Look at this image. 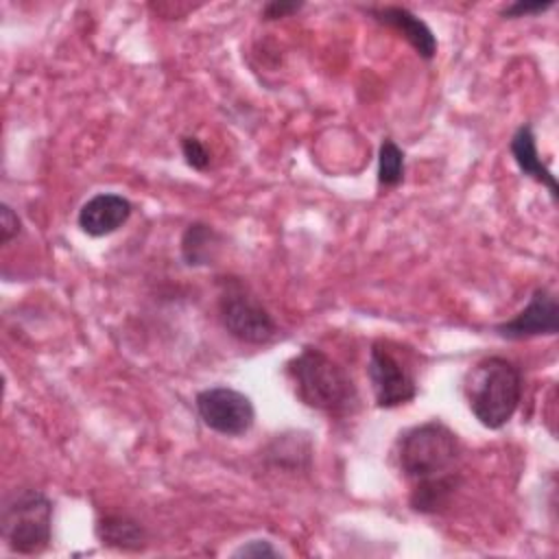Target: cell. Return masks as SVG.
<instances>
[{"label":"cell","instance_id":"7a4b0ae2","mask_svg":"<svg viewBox=\"0 0 559 559\" xmlns=\"http://www.w3.org/2000/svg\"><path fill=\"white\" fill-rule=\"evenodd\" d=\"M284 373L295 397L328 417H352L360 408V395L349 371L314 345H304L286 365Z\"/></svg>","mask_w":559,"mask_h":559},{"label":"cell","instance_id":"52a82bcc","mask_svg":"<svg viewBox=\"0 0 559 559\" xmlns=\"http://www.w3.org/2000/svg\"><path fill=\"white\" fill-rule=\"evenodd\" d=\"M194 406L201 421L223 437H242L255 424L251 397L231 386L201 389L194 395Z\"/></svg>","mask_w":559,"mask_h":559},{"label":"cell","instance_id":"7c38bea8","mask_svg":"<svg viewBox=\"0 0 559 559\" xmlns=\"http://www.w3.org/2000/svg\"><path fill=\"white\" fill-rule=\"evenodd\" d=\"M94 531L103 546H109L122 552H138V550H144L148 544L144 526L138 520L122 513L103 515L96 522Z\"/></svg>","mask_w":559,"mask_h":559},{"label":"cell","instance_id":"e0dca14e","mask_svg":"<svg viewBox=\"0 0 559 559\" xmlns=\"http://www.w3.org/2000/svg\"><path fill=\"white\" fill-rule=\"evenodd\" d=\"M282 552L269 542V539H249L245 544H240L231 557H280Z\"/></svg>","mask_w":559,"mask_h":559},{"label":"cell","instance_id":"d6986e66","mask_svg":"<svg viewBox=\"0 0 559 559\" xmlns=\"http://www.w3.org/2000/svg\"><path fill=\"white\" fill-rule=\"evenodd\" d=\"M301 7H304L301 2H280V0H273V2H266L262 7V17L264 20H280V17L297 13Z\"/></svg>","mask_w":559,"mask_h":559},{"label":"cell","instance_id":"8992f818","mask_svg":"<svg viewBox=\"0 0 559 559\" xmlns=\"http://www.w3.org/2000/svg\"><path fill=\"white\" fill-rule=\"evenodd\" d=\"M367 378L378 408H397L417 397V378L400 345L378 338L371 343L367 360Z\"/></svg>","mask_w":559,"mask_h":559},{"label":"cell","instance_id":"4fadbf2b","mask_svg":"<svg viewBox=\"0 0 559 559\" xmlns=\"http://www.w3.org/2000/svg\"><path fill=\"white\" fill-rule=\"evenodd\" d=\"M221 245H223V238L212 225L201 223V221L190 223L183 229L181 240H179L181 260L188 266H207L218 258Z\"/></svg>","mask_w":559,"mask_h":559},{"label":"cell","instance_id":"8fae6325","mask_svg":"<svg viewBox=\"0 0 559 559\" xmlns=\"http://www.w3.org/2000/svg\"><path fill=\"white\" fill-rule=\"evenodd\" d=\"M509 151H511V157H513L515 166L520 168V173L526 175L528 179L537 181L539 186H544L548 190L550 199L557 203L559 201L557 179H555L552 170L539 157L533 124L526 122V124H520L515 129V133L511 135V142H509Z\"/></svg>","mask_w":559,"mask_h":559},{"label":"cell","instance_id":"3957f363","mask_svg":"<svg viewBox=\"0 0 559 559\" xmlns=\"http://www.w3.org/2000/svg\"><path fill=\"white\" fill-rule=\"evenodd\" d=\"M522 369L504 356H485L463 378L467 408L487 430L504 428L522 402Z\"/></svg>","mask_w":559,"mask_h":559},{"label":"cell","instance_id":"5b68a950","mask_svg":"<svg viewBox=\"0 0 559 559\" xmlns=\"http://www.w3.org/2000/svg\"><path fill=\"white\" fill-rule=\"evenodd\" d=\"M223 328L247 345H266L277 336V323L258 295L238 277H223L218 293Z\"/></svg>","mask_w":559,"mask_h":559},{"label":"cell","instance_id":"2e32d148","mask_svg":"<svg viewBox=\"0 0 559 559\" xmlns=\"http://www.w3.org/2000/svg\"><path fill=\"white\" fill-rule=\"evenodd\" d=\"M555 7V0H533V2H524V0H515L507 7H502L500 15L504 20H515V17H528V15H539L546 13L548 9Z\"/></svg>","mask_w":559,"mask_h":559},{"label":"cell","instance_id":"5bb4252c","mask_svg":"<svg viewBox=\"0 0 559 559\" xmlns=\"http://www.w3.org/2000/svg\"><path fill=\"white\" fill-rule=\"evenodd\" d=\"M404 151L391 140L384 138L378 148V186L395 188L404 179Z\"/></svg>","mask_w":559,"mask_h":559},{"label":"cell","instance_id":"ba28073f","mask_svg":"<svg viewBox=\"0 0 559 559\" xmlns=\"http://www.w3.org/2000/svg\"><path fill=\"white\" fill-rule=\"evenodd\" d=\"M493 332L507 341H526L535 336H555L559 332V304L550 288H535L528 304L511 319L493 325Z\"/></svg>","mask_w":559,"mask_h":559},{"label":"cell","instance_id":"277c9868","mask_svg":"<svg viewBox=\"0 0 559 559\" xmlns=\"http://www.w3.org/2000/svg\"><path fill=\"white\" fill-rule=\"evenodd\" d=\"M0 535L15 555H39L52 542V500L39 489L13 491L0 513Z\"/></svg>","mask_w":559,"mask_h":559},{"label":"cell","instance_id":"ac0fdd59","mask_svg":"<svg viewBox=\"0 0 559 559\" xmlns=\"http://www.w3.org/2000/svg\"><path fill=\"white\" fill-rule=\"evenodd\" d=\"M22 229V221L20 216L13 212L11 205L2 203V210H0V242L2 245H9Z\"/></svg>","mask_w":559,"mask_h":559},{"label":"cell","instance_id":"9a60e30c","mask_svg":"<svg viewBox=\"0 0 559 559\" xmlns=\"http://www.w3.org/2000/svg\"><path fill=\"white\" fill-rule=\"evenodd\" d=\"M179 146H181V155H183V159H186V164H188L190 168H194V170H205V168L210 166V153H207L205 144H203L199 138H194V135H183L181 142H179Z\"/></svg>","mask_w":559,"mask_h":559},{"label":"cell","instance_id":"30bf717a","mask_svg":"<svg viewBox=\"0 0 559 559\" xmlns=\"http://www.w3.org/2000/svg\"><path fill=\"white\" fill-rule=\"evenodd\" d=\"M369 15L376 22L397 31L421 59H426V61L435 59V55H437V37L430 31V26L421 17H417L411 9L393 7V4L371 7Z\"/></svg>","mask_w":559,"mask_h":559},{"label":"cell","instance_id":"6da1fadb","mask_svg":"<svg viewBox=\"0 0 559 559\" xmlns=\"http://www.w3.org/2000/svg\"><path fill=\"white\" fill-rule=\"evenodd\" d=\"M397 472L408 480V504L417 513L443 511L461 485L463 445L459 435L439 419L404 430L393 445Z\"/></svg>","mask_w":559,"mask_h":559},{"label":"cell","instance_id":"9c48e42d","mask_svg":"<svg viewBox=\"0 0 559 559\" xmlns=\"http://www.w3.org/2000/svg\"><path fill=\"white\" fill-rule=\"evenodd\" d=\"M131 212L133 205L127 197L118 192H98L81 205L76 214V225L83 234L92 238H103L127 225Z\"/></svg>","mask_w":559,"mask_h":559}]
</instances>
